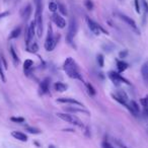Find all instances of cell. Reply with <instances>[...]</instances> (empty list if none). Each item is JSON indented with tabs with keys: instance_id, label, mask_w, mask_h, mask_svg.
<instances>
[{
	"instance_id": "28",
	"label": "cell",
	"mask_w": 148,
	"mask_h": 148,
	"mask_svg": "<svg viewBox=\"0 0 148 148\" xmlns=\"http://www.w3.org/2000/svg\"><path fill=\"white\" fill-rule=\"evenodd\" d=\"M97 64H99V67H103V64H105V58L101 54H99L97 57Z\"/></svg>"
},
{
	"instance_id": "19",
	"label": "cell",
	"mask_w": 148,
	"mask_h": 148,
	"mask_svg": "<svg viewBox=\"0 0 148 148\" xmlns=\"http://www.w3.org/2000/svg\"><path fill=\"white\" fill-rule=\"evenodd\" d=\"M21 34V27H16V29H14L12 32L10 33V35H9L8 39L9 40H13V39H16V38L19 37V35Z\"/></svg>"
},
{
	"instance_id": "20",
	"label": "cell",
	"mask_w": 148,
	"mask_h": 148,
	"mask_svg": "<svg viewBox=\"0 0 148 148\" xmlns=\"http://www.w3.org/2000/svg\"><path fill=\"white\" fill-rule=\"evenodd\" d=\"M9 52H10V55H11V57H12V60L14 61V63L15 64H18L19 63L18 56L16 55V53H15V50L13 49L12 46H10V47H9Z\"/></svg>"
},
{
	"instance_id": "23",
	"label": "cell",
	"mask_w": 148,
	"mask_h": 148,
	"mask_svg": "<svg viewBox=\"0 0 148 148\" xmlns=\"http://www.w3.org/2000/svg\"><path fill=\"white\" fill-rule=\"evenodd\" d=\"M32 66H34V62L29 59L25 60V63H23V70H25V71H27V70L31 69Z\"/></svg>"
},
{
	"instance_id": "8",
	"label": "cell",
	"mask_w": 148,
	"mask_h": 148,
	"mask_svg": "<svg viewBox=\"0 0 148 148\" xmlns=\"http://www.w3.org/2000/svg\"><path fill=\"white\" fill-rule=\"evenodd\" d=\"M52 21H53L54 23H55L58 27H60V29H64V27H66L65 19H64L61 15L57 14V13H54V14L52 15Z\"/></svg>"
},
{
	"instance_id": "3",
	"label": "cell",
	"mask_w": 148,
	"mask_h": 148,
	"mask_svg": "<svg viewBox=\"0 0 148 148\" xmlns=\"http://www.w3.org/2000/svg\"><path fill=\"white\" fill-rule=\"evenodd\" d=\"M57 117L60 118L63 121L67 122L69 124H72V125L78 126V127H82V122L76 117V116L71 115V114H62V113H58Z\"/></svg>"
},
{
	"instance_id": "29",
	"label": "cell",
	"mask_w": 148,
	"mask_h": 148,
	"mask_svg": "<svg viewBox=\"0 0 148 148\" xmlns=\"http://www.w3.org/2000/svg\"><path fill=\"white\" fill-rule=\"evenodd\" d=\"M84 6L86 7V9H88V10H92L93 7H95V5H93V2L91 1V0H85Z\"/></svg>"
},
{
	"instance_id": "21",
	"label": "cell",
	"mask_w": 148,
	"mask_h": 148,
	"mask_svg": "<svg viewBox=\"0 0 148 148\" xmlns=\"http://www.w3.org/2000/svg\"><path fill=\"white\" fill-rule=\"evenodd\" d=\"M140 2H141L142 5V9H143V12H144V18H146V15L148 14V2L146 0H140Z\"/></svg>"
},
{
	"instance_id": "24",
	"label": "cell",
	"mask_w": 148,
	"mask_h": 148,
	"mask_svg": "<svg viewBox=\"0 0 148 148\" xmlns=\"http://www.w3.org/2000/svg\"><path fill=\"white\" fill-rule=\"evenodd\" d=\"M25 131L29 132L31 134H41V130L38 129V128H34V127H25Z\"/></svg>"
},
{
	"instance_id": "32",
	"label": "cell",
	"mask_w": 148,
	"mask_h": 148,
	"mask_svg": "<svg viewBox=\"0 0 148 148\" xmlns=\"http://www.w3.org/2000/svg\"><path fill=\"white\" fill-rule=\"evenodd\" d=\"M135 8H136V12L137 13L141 12V5H140L139 0H135Z\"/></svg>"
},
{
	"instance_id": "6",
	"label": "cell",
	"mask_w": 148,
	"mask_h": 148,
	"mask_svg": "<svg viewBox=\"0 0 148 148\" xmlns=\"http://www.w3.org/2000/svg\"><path fill=\"white\" fill-rule=\"evenodd\" d=\"M118 16H119V18L121 19V21H123L124 23H126V25H128L130 27H131L133 31H135L136 33L139 35L140 34V31L138 29V27H137V25H136V23L134 21V19H132L131 17H129V16H127L126 14H123V13H118Z\"/></svg>"
},
{
	"instance_id": "10",
	"label": "cell",
	"mask_w": 148,
	"mask_h": 148,
	"mask_svg": "<svg viewBox=\"0 0 148 148\" xmlns=\"http://www.w3.org/2000/svg\"><path fill=\"white\" fill-rule=\"evenodd\" d=\"M58 103H69V105H73V106H78V107H82L83 105L80 101H76V99H71V97H61V99H57Z\"/></svg>"
},
{
	"instance_id": "33",
	"label": "cell",
	"mask_w": 148,
	"mask_h": 148,
	"mask_svg": "<svg viewBox=\"0 0 148 148\" xmlns=\"http://www.w3.org/2000/svg\"><path fill=\"white\" fill-rule=\"evenodd\" d=\"M101 147L103 148H115L113 145H111V144L109 143V142H103V144H101Z\"/></svg>"
},
{
	"instance_id": "7",
	"label": "cell",
	"mask_w": 148,
	"mask_h": 148,
	"mask_svg": "<svg viewBox=\"0 0 148 148\" xmlns=\"http://www.w3.org/2000/svg\"><path fill=\"white\" fill-rule=\"evenodd\" d=\"M36 18V27H37V34H38V37L42 38V35H43V18H42V13L41 14H38L35 15Z\"/></svg>"
},
{
	"instance_id": "34",
	"label": "cell",
	"mask_w": 148,
	"mask_h": 148,
	"mask_svg": "<svg viewBox=\"0 0 148 148\" xmlns=\"http://www.w3.org/2000/svg\"><path fill=\"white\" fill-rule=\"evenodd\" d=\"M0 77H1V79H2L3 82H5V81H6V79H5V76H4V73H3L2 67H1V63H0Z\"/></svg>"
},
{
	"instance_id": "30",
	"label": "cell",
	"mask_w": 148,
	"mask_h": 148,
	"mask_svg": "<svg viewBox=\"0 0 148 148\" xmlns=\"http://www.w3.org/2000/svg\"><path fill=\"white\" fill-rule=\"evenodd\" d=\"M86 87H87V90H88V93L90 95H95V93H97V91H95V87L92 86V85L90 84V83H86Z\"/></svg>"
},
{
	"instance_id": "18",
	"label": "cell",
	"mask_w": 148,
	"mask_h": 148,
	"mask_svg": "<svg viewBox=\"0 0 148 148\" xmlns=\"http://www.w3.org/2000/svg\"><path fill=\"white\" fill-rule=\"evenodd\" d=\"M128 67H129L128 63L124 62L123 60H122V61L118 60V61H117V68H118V71H119V73H121V72H124Z\"/></svg>"
},
{
	"instance_id": "4",
	"label": "cell",
	"mask_w": 148,
	"mask_h": 148,
	"mask_svg": "<svg viewBox=\"0 0 148 148\" xmlns=\"http://www.w3.org/2000/svg\"><path fill=\"white\" fill-rule=\"evenodd\" d=\"M109 77L110 79H111L112 81H113L114 83H116V84H119V83H126V84L129 85L130 82L127 80L126 78H124L123 76H122L121 74L119 73V72H115V71H110L109 72Z\"/></svg>"
},
{
	"instance_id": "14",
	"label": "cell",
	"mask_w": 148,
	"mask_h": 148,
	"mask_svg": "<svg viewBox=\"0 0 148 148\" xmlns=\"http://www.w3.org/2000/svg\"><path fill=\"white\" fill-rule=\"evenodd\" d=\"M128 110H129V111L131 112V113L133 114L134 116H137V114L140 112L139 106H138V103H136L135 101H130L129 108H128Z\"/></svg>"
},
{
	"instance_id": "35",
	"label": "cell",
	"mask_w": 148,
	"mask_h": 148,
	"mask_svg": "<svg viewBox=\"0 0 148 148\" xmlns=\"http://www.w3.org/2000/svg\"><path fill=\"white\" fill-rule=\"evenodd\" d=\"M141 103L145 108H148V97H144V99H141Z\"/></svg>"
},
{
	"instance_id": "26",
	"label": "cell",
	"mask_w": 148,
	"mask_h": 148,
	"mask_svg": "<svg viewBox=\"0 0 148 148\" xmlns=\"http://www.w3.org/2000/svg\"><path fill=\"white\" fill-rule=\"evenodd\" d=\"M38 50H39V47L36 43H33L32 45L27 46V51L32 52V53H36V52H38Z\"/></svg>"
},
{
	"instance_id": "39",
	"label": "cell",
	"mask_w": 148,
	"mask_h": 148,
	"mask_svg": "<svg viewBox=\"0 0 148 148\" xmlns=\"http://www.w3.org/2000/svg\"><path fill=\"white\" fill-rule=\"evenodd\" d=\"M119 1H123V0H119Z\"/></svg>"
},
{
	"instance_id": "5",
	"label": "cell",
	"mask_w": 148,
	"mask_h": 148,
	"mask_svg": "<svg viewBox=\"0 0 148 148\" xmlns=\"http://www.w3.org/2000/svg\"><path fill=\"white\" fill-rule=\"evenodd\" d=\"M86 23H87V25H88L89 29H90L95 36H99V34H101V32H103V33H105L108 35V32H106L101 25H99L97 23H95V21H93L92 19L89 18V17H86Z\"/></svg>"
},
{
	"instance_id": "11",
	"label": "cell",
	"mask_w": 148,
	"mask_h": 148,
	"mask_svg": "<svg viewBox=\"0 0 148 148\" xmlns=\"http://www.w3.org/2000/svg\"><path fill=\"white\" fill-rule=\"evenodd\" d=\"M49 85H50V78H45L41 83H40V95H46L49 91Z\"/></svg>"
},
{
	"instance_id": "12",
	"label": "cell",
	"mask_w": 148,
	"mask_h": 148,
	"mask_svg": "<svg viewBox=\"0 0 148 148\" xmlns=\"http://www.w3.org/2000/svg\"><path fill=\"white\" fill-rule=\"evenodd\" d=\"M78 107V106H77ZM77 107H67V108H64L65 112L67 113H83V114H86V115H89V112L84 110L82 107L80 108H77Z\"/></svg>"
},
{
	"instance_id": "17",
	"label": "cell",
	"mask_w": 148,
	"mask_h": 148,
	"mask_svg": "<svg viewBox=\"0 0 148 148\" xmlns=\"http://www.w3.org/2000/svg\"><path fill=\"white\" fill-rule=\"evenodd\" d=\"M54 88H55L56 91H59V92H64V91L67 90L68 86L63 82H56L54 84Z\"/></svg>"
},
{
	"instance_id": "15",
	"label": "cell",
	"mask_w": 148,
	"mask_h": 148,
	"mask_svg": "<svg viewBox=\"0 0 148 148\" xmlns=\"http://www.w3.org/2000/svg\"><path fill=\"white\" fill-rule=\"evenodd\" d=\"M11 135L15 138V139L19 140V141H23V142H27V136L25 134H23V132H18V131H13L11 133Z\"/></svg>"
},
{
	"instance_id": "36",
	"label": "cell",
	"mask_w": 148,
	"mask_h": 148,
	"mask_svg": "<svg viewBox=\"0 0 148 148\" xmlns=\"http://www.w3.org/2000/svg\"><path fill=\"white\" fill-rule=\"evenodd\" d=\"M127 54H128V52H127V51L120 52L119 56H120V58H126V56H127Z\"/></svg>"
},
{
	"instance_id": "22",
	"label": "cell",
	"mask_w": 148,
	"mask_h": 148,
	"mask_svg": "<svg viewBox=\"0 0 148 148\" xmlns=\"http://www.w3.org/2000/svg\"><path fill=\"white\" fill-rule=\"evenodd\" d=\"M116 95H117L118 97H120L121 99H123L124 101L128 103V95H127V93H126L125 91L118 90V91H117V93H116Z\"/></svg>"
},
{
	"instance_id": "2",
	"label": "cell",
	"mask_w": 148,
	"mask_h": 148,
	"mask_svg": "<svg viewBox=\"0 0 148 148\" xmlns=\"http://www.w3.org/2000/svg\"><path fill=\"white\" fill-rule=\"evenodd\" d=\"M77 31H78V25H77V21L75 18L70 19L69 25H68V32L67 36H66V41L69 45L73 46V40L74 37L76 36Z\"/></svg>"
},
{
	"instance_id": "1",
	"label": "cell",
	"mask_w": 148,
	"mask_h": 148,
	"mask_svg": "<svg viewBox=\"0 0 148 148\" xmlns=\"http://www.w3.org/2000/svg\"><path fill=\"white\" fill-rule=\"evenodd\" d=\"M63 69L70 78L78 79V80H81V81L83 80V77H82V75H81L80 71H79V68L77 67L76 62L74 61L72 58H67V59H66V61L64 62Z\"/></svg>"
},
{
	"instance_id": "38",
	"label": "cell",
	"mask_w": 148,
	"mask_h": 148,
	"mask_svg": "<svg viewBox=\"0 0 148 148\" xmlns=\"http://www.w3.org/2000/svg\"><path fill=\"white\" fill-rule=\"evenodd\" d=\"M49 148H56V147H55V146H53V145H50Z\"/></svg>"
},
{
	"instance_id": "9",
	"label": "cell",
	"mask_w": 148,
	"mask_h": 148,
	"mask_svg": "<svg viewBox=\"0 0 148 148\" xmlns=\"http://www.w3.org/2000/svg\"><path fill=\"white\" fill-rule=\"evenodd\" d=\"M59 39H60V36L58 35V36H56V37H54L51 41L45 42L46 50H47V51H53V50L56 48V46H57L58 42H59Z\"/></svg>"
},
{
	"instance_id": "37",
	"label": "cell",
	"mask_w": 148,
	"mask_h": 148,
	"mask_svg": "<svg viewBox=\"0 0 148 148\" xmlns=\"http://www.w3.org/2000/svg\"><path fill=\"white\" fill-rule=\"evenodd\" d=\"M8 14H9V12H7V11H6V12L1 13V14H0V18H3V17H4V16H7Z\"/></svg>"
},
{
	"instance_id": "27",
	"label": "cell",
	"mask_w": 148,
	"mask_h": 148,
	"mask_svg": "<svg viewBox=\"0 0 148 148\" xmlns=\"http://www.w3.org/2000/svg\"><path fill=\"white\" fill-rule=\"evenodd\" d=\"M49 9H50V11L55 13L56 10L58 9V4L55 2V1H51V2L49 3Z\"/></svg>"
},
{
	"instance_id": "31",
	"label": "cell",
	"mask_w": 148,
	"mask_h": 148,
	"mask_svg": "<svg viewBox=\"0 0 148 148\" xmlns=\"http://www.w3.org/2000/svg\"><path fill=\"white\" fill-rule=\"evenodd\" d=\"M10 120L14 123H23L25 122V118L23 117H12L10 118Z\"/></svg>"
},
{
	"instance_id": "25",
	"label": "cell",
	"mask_w": 148,
	"mask_h": 148,
	"mask_svg": "<svg viewBox=\"0 0 148 148\" xmlns=\"http://www.w3.org/2000/svg\"><path fill=\"white\" fill-rule=\"evenodd\" d=\"M58 9H59V11L61 12L62 15H68L67 8H66V6L64 4H62V3H59V4H58Z\"/></svg>"
},
{
	"instance_id": "13",
	"label": "cell",
	"mask_w": 148,
	"mask_h": 148,
	"mask_svg": "<svg viewBox=\"0 0 148 148\" xmlns=\"http://www.w3.org/2000/svg\"><path fill=\"white\" fill-rule=\"evenodd\" d=\"M32 11H33V8H32L31 4L27 5V6L21 10V17H23V21H27V19L29 18V16H31V14H32Z\"/></svg>"
},
{
	"instance_id": "16",
	"label": "cell",
	"mask_w": 148,
	"mask_h": 148,
	"mask_svg": "<svg viewBox=\"0 0 148 148\" xmlns=\"http://www.w3.org/2000/svg\"><path fill=\"white\" fill-rule=\"evenodd\" d=\"M141 74L142 77L145 81H148V60L146 62H144V64L141 67Z\"/></svg>"
}]
</instances>
